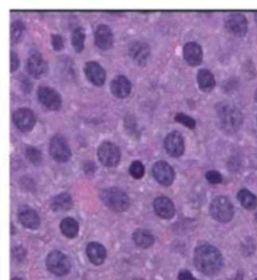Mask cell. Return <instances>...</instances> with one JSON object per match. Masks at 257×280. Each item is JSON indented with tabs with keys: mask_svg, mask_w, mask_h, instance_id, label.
Segmentation results:
<instances>
[{
	"mask_svg": "<svg viewBox=\"0 0 257 280\" xmlns=\"http://www.w3.org/2000/svg\"><path fill=\"white\" fill-rule=\"evenodd\" d=\"M194 264L205 275H216L222 267V255L216 246L207 243L200 244L195 250Z\"/></svg>",
	"mask_w": 257,
	"mask_h": 280,
	"instance_id": "cell-1",
	"label": "cell"
},
{
	"mask_svg": "<svg viewBox=\"0 0 257 280\" xmlns=\"http://www.w3.org/2000/svg\"><path fill=\"white\" fill-rule=\"evenodd\" d=\"M217 119L221 130L227 134L237 133L243 124V115L236 106L222 102L217 105Z\"/></svg>",
	"mask_w": 257,
	"mask_h": 280,
	"instance_id": "cell-2",
	"label": "cell"
},
{
	"mask_svg": "<svg viewBox=\"0 0 257 280\" xmlns=\"http://www.w3.org/2000/svg\"><path fill=\"white\" fill-rule=\"evenodd\" d=\"M101 199L105 206L115 212H123L129 208V197L124 190L119 187H109L101 194Z\"/></svg>",
	"mask_w": 257,
	"mask_h": 280,
	"instance_id": "cell-3",
	"label": "cell"
},
{
	"mask_svg": "<svg viewBox=\"0 0 257 280\" xmlns=\"http://www.w3.org/2000/svg\"><path fill=\"white\" fill-rule=\"evenodd\" d=\"M209 211L211 217L216 221L222 223L231 221L234 215V209L231 201L225 196H218L212 200L209 207Z\"/></svg>",
	"mask_w": 257,
	"mask_h": 280,
	"instance_id": "cell-4",
	"label": "cell"
},
{
	"mask_svg": "<svg viewBox=\"0 0 257 280\" xmlns=\"http://www.w3.org/2000/svg\"><path fill=\"white\" fill-rule=\"evenodd\" d=\"M48 271L56 276H65L70 271V262L64 253L59 251H53L46 260Z\"/></svg>",
	"mask_w": 257,
	"mask_h": 280,
	"instance_id": "cell-5",
	"label": "cell"
},
{
	"mask_svg": "<svg viewBox=\"0 0 257 280\" xmlns=\"http://www.w3.org/2000/svg\"><path fill=\"white\" fill-rule=\"evenodd\" d=\"M98 158L104 166L114 167L121 160V150L115 143L104 141L98 148Z\"/></svg>",
	"mask_w": 257,
	"mask_h": 280,
	"instance_id": "cell-6",
	"label": "cell"
},
{
	"mask_svg": "<svg viewBox=\"0 0 257 280\" xmlns=\"http://www.w3.org/2000/svg\"><path fill=\"white\" fill-rule=\"evenodd\" d=\"M49 152L57 162H67L71 158V150L67 140L60 135H56L51 140Z\"/></svg>",
	"mask_w": 257,
	"mask_h": 280,
	"instance_id": "cell-7",
	"label": "cell"
},
{
	"mask_svg": "<svg viewBox=\"0 0 257 280\" xmlns=\"http://www.w3.org/2000/svg\"><path fill=\"white\" fill-rule=\"evenodd\" d=\"M152 174L155 181L163 186H170L174 181V170L165 161L155 162L152 167Z\"/></svg>",
	"mask_w": 257,
	"mask_h": 280,
	"instance_id": "cell-8",
	"label": "cell"
},
{
	"mask_svg": "<svg viewBox=\"0 0 257 280\" xmlns=\"http://www.w3.org/2000/svg\"><path fill=\"white\" fill-rule=\"evenodd\" d=\"M13 123L18 130L21 132L27 133L33 130V127L35 126L36 117L35 114L29 109H19L13 113Z\"/></svg>",
	"mask_w": 257,
	"mask_h": 280,
	"instance_id": "cell-9",
	"label": "cell"
},
{
	"mask_svg": "<svg viewBox=\"0 0 257 280\" xmlns=\"http://www.w3.org/2000/svg\"><path fill=\"white\" fill-rule=\"evenodd\" d=\"M226 29L231 34L242 37L248 32V20L242 13L233 12L227 16Z\"/></svg>",
	"mask_w": 257,
	"mask_h": 280,
	"instance_id": "cell-10",
	"label": "cell"
},
{
	"mask_svg": "<svg viewBox=\"0 0 257 280\" xmlns=\"http://www.w3.org/2000/svg\"><path fill=\"white\" fill-rule=\"evenodd\" d=\"M26 70L29 74L36 79L46 76L48 72V65L38 53H32L26 60Z\"/></svg>",
	"mask_w": 257,
	"mask_h": 280,
	"instance_id": "cell-11",
	"label": "cell"
},
{
	"mask_svg": "<svg viewBox=\"0 0 257 280\" xmlns=\"http://www.w3.org/2000/svg\"><path fill=\"white\" fill-rule=\"evenodd\" d=\"M38 100L48 110L57 111L61 108V98L59 93L49 87H41L38 89Z\"/></svg>",
	"mask_w": 257,
	"mask_h": 280,
	"instance_id": "cell-12",
	"label": "cell"
},
{
	"mask_svg": "<svg viewBox=\"0 0 257 280\" xmlns=\"http://www.w3.org/2000/svg\"><path fill=\"white\" fill-rule=\"evenodd\" d=\"M164 148L166 152L172 156H181L185 150V143H184V138L180 133L172 132L165 137L164 140Z\"/></svg>",
	"mask_w": 257,
	"mask_h": 280,
	"instance_id": "cell-13",
	"label": "cell"
},
{
	"mask_svg": "<svg viewBox=\"0 0 257 280\" xmlns=\"http://www.w3.org/2000/svg\"><path fill=\"white\" fill-rule=\"evenodd\" d=\"M18 218L22 226L27 229H32V230H35L41 225L40 216H38L34 209L29 206L20 207L18 211Z\"/></svg>",
	"mask_w": 257,
	"mask_h": 280,
	"instance_id": "cell-14",
	"label": "cell"
},
{
	"mask_svg": "<svg viewBox=\"0 0 257 280\" xmlns=\"http://www.w3.org/2000/svg\"><path fill=\"white\" fill-rule=\"evenodd\" d=\"M153 209L155 214L158 215L162 219H172L175 215V207L173 201L165 197V196H160L156 197L153 201Z\"/></svg>",
	"mask_w": 257,
	"mask_h": 280,
	"instance_id": "cell-15",
	"label": "cell"
},
{
	"mask_svg": "<svg viewBox=\"0 0 257 280\" xmlns=\"http://www.w3.org/2000/svg\"><path fill=\"white\" fill-rule=\"evenodd\" d=\"M183 57L189 66H198L203 61V49L196 42H188L184 45Z\"/></svg>",
	"mask_w": 257,
	"mask_h": 280,
	"instance_id": "cell-16",
	"label": "cell"
},
{
	"mask_svg": "<svg viewBox=\"0 0 257 280\" xmlns=\"http://www.w3.org/2000/svg\"><path fill=\"white\" fill-rule=\"evenodd\" d=\"M85 74L89 81H91L94 86H102L105 82V70L97 61H88L85 65Z\"/></svg>",
	"mask_w": 257,
	"mask_h": 280,
	"instance_id": "cell-17",
	"label": "cell"
},
{
	"mask_svg": "<svg viewBox=\"0 0 257 280\" xmlns=\"http://www.w3.org/2000/svg\"><path fill=\"white\" fill-rule=\"evenodd\" d=\"M94 40L98 47L106 50L113 45V33L106 24H100L94 32Z\"/></svg>",
	"mask_w": 257,
	"mask_h": 280,
	"instance_id": "cell-18",
	"label": "cell"
},
{
	"mask_svg": "<svg viewBox=\"0 0 257 280\" xmlns=\"http://www.w3.org/2000/svg\"><path fill=\"white\" fill-rule=\"evenodd\" d=\"M150 47L146 43L142 42H133L129 47V55L131 59L138 65H144L150 57Z\"/></svg>",
	"mask_w": 257,
	"mask_h": 280,
	"instance_id": "cell-19",
	"label": "cell"
},
{
	"mask_svg": "<svg viewBox=\"0 0 257 280\" xmlns=\"http://www.w3.org/2000/svg\"><path fill=\"white\" fill-rule=\"evenodd\" d=\"M111 90L116 98L124 99L130 94L131 83L125 76H116L111 82Z\"/></svg>",
	"mask_w": 257,
	"mask_h": 280,
	"instance_id": "cell-20",
	"label": "cell"
},
{
	"mask_svg": "<svg viewBox=\"0 0 257 280\" xmlns=\"http://www.w3.org/2000/svg\"><path fill=\"white\" fill-rule=\"evenodd\" d=\"M87 256L94 265H101L106 259V250L102 244L91 242L87 245Z\"/></svg>",
	"mask_w": 257,
	"mask_h": 280,
	"instance_id": "cell-21",
	"label": "cell"
},
{
	"mask_svg": "<svg viewBox=\"0 0 257 280\" xmlns=\"http://www.w3.org/2000/svg\"><path fill=\"white\" fill-rule=\"evenodd\" d=\"M51 206L54 211H68L74 206V201L69 194L61 193L52 199Z\"/></svg>",
	"mask_w": 257,
	"mask_h": 280,
	"instance_id": "cell-22",
	"label": "cell"
},
{
	"mask_svg": "<svg viewBox=\"0 0 257 280\" xmlns=\"http://www.w3.org/2000/svg\"><path fill=\"white\" fill-rule=\"evenodd\" d=\"M132 240L136 245L141 249H148L154 243V237L152 233L148 230H144V229H138V230L133 232Z\"/></svg>",
	"mask_w": 257,
	"mask_h": 280,
	"instance_id": "cell-23",
	"label": "cell"
},
{
	"mask_svg": "<svg viewBox=\"0 0 257 280\" xmlns=\"http://www.w3.org/2000/svg\"><path fill=\"white\" fill-rule=\"evenodd\" d=\"M197 81L200 90L209 92L216 86V80L214 75L208 69H200L197 74Z\"/></svg>",
	"mask_w": 257,
	"mask_h": 280,
	"instance_id": "cell-24",
	"label": "cell"
},
{
	"mask_svg": "<svg viewBox=\"0 0 257 280\" xmlns=\"http://www.w3.org/2000/svg\"><path fill=\"white\" fill-rule=\"evenodd\" d=\"M60 231L65 237L74 239L77 237L78 232H79V225H78V222L75 219L67 217L60 222Z\"/></svg>",
	"mask_w": 257,
	"mask_h": 280,
	"instance_id": "cell-25",
	"label": "cell"
},
{
	"mask_svg": "<svg viewBox=\"0 0 257 280\" xmlns=\"http://www.w3.org/2000/svg\"><path fill=\"white\" fill-rule=\"evenodd\" d=\"M238 199L244 208L248 210H254L257 207V197L249 189L243 188L240 190L238 193Z\"/></svg>",
	"mask_w": 257,
	"mask_h": 280,
	"instance_id": "cell-26",
	"label": "cell"
},
{
	"mask_svg": "<svg viewBox=\"0 0 257 280\" xmlns=\"http://www.w3.org/2000/svg\"><path fill=\"white\" fill-rule=\"evenodd\" d=\"M85 40H86V32L82 27H77L72 32L71 43L77 53H81L85 48Z\"/></svg>",
	"mask_w": 257,
	"mask_h": 280,
	"instance_id": "cell-27",
	"label": "cell"
},
{
	"mask_svg": "<svg viewBox=\"0 0 257 280\" xmlns=\"http://www.w3.org/2000/svg\"><path fill=\"white\" fill-rule=\"evenodd\" d=\"M23 32H24V24L18 20L13 21L10 26L11 42L13 44L18 43L22 38V36H23Z\"/></svg>",
	"mask_w": 257,
	"mask_h": 280,
	"instance_id": "cell-28",
	"label": "cell"
},
{
	"mask_svg": "<svg viewBox=\"0 0 257 280\" xmlns=\"http://www.w3.org/2000/svg\"><path fill=\"white\" fill-rule=\"evenodd\" d=\"M25 156L33 164H38L42 160L41 151L35 147H32V145H27L25 148Z\"/></svg>",
	"mask_w": 257,
	"mask_h": 280,
	"instance_id": "cell-29",
	"label": "cell"
},
{
	"mask_svg": "<svg viewBox=\"0 0 257 280\" xmlns=\"http://www.w3.org/2000/svg\"><path fill=\"white\" fill-rule=\"evenodd\" d=\"M129 173L130 175L136 178V180H139L144 175V166L141 163L140 161H133L132 163L129 166Z\"/></svg>",
	"mask_w": 257,
	"mask_h": 280,
	"instance_id": "cell-30",
	"label": "cell"
},
{
	"mask_svg": "<svg viewBox=\"0 0 257 280\" xmlns=\"http://www.w3.org/2000/svg\"><path fill=\"white\" fill-rule=\"evenodd\" d=\"M175 121L178 122V123H181V124L184 125V126L191 128V130H194V128L196 127V121L192 119L191 116H188V115L184 114V113L176 114Z\"/></svg>",
	"mask_w": 257,
	"mask_h": 280,
	"instance_id": "cell-31",
	"label": "cell"
},
{
	"mask_svg": "<svg viewBox=\"0 0 257 280\" xmlns=\"http://www.w3.org/2000/svg\"><path fill=\"white\" fill-rule=\"evenodd\" d=\"M206 180L210 184H220L222 182V175L217 171H208L206 173Z\"/></svg>",
	"mask_w": 257,
	"mask_h": 280,
	"instance_id": "cell-32",
	"label": "cell"
},
{
	"mask_svg": "<svg viewBox=\"0 0 257 280\" xmlns=\"http://www.w3.org/2000/svg\"><path fill=\"white\" fill-rule=\"evenodd\" d=\"M51 41H52V46L56 50H60L64 47V40L59 34H53Z\"/></svg>",
	"mask_w": 257,
	"mask_h": 280,
	"instance_id": "cell-33",
	"label": "cell"
},
{
	"mask_svg": "<svg viewBox=\"0 0 257 280\" xmlns=\"http://www.w3.org/2000/svg\"><path fill=\"white\" fill-rule=\"evenodd\" d=\"M10 65H11V70H10L11 72H14L16 69H18V67L20 65L19 57L13 52L10 53Z\"/></svg>",
	"mask_w": 257,
	"mask_h": 280,
	"instance_id": "cell-34",
	"label": "cell"
},
{
	"mask_svg": "<svg viewBox=\"0 0 257 280\" xmlns=\"http://www.w3.org/2000/svg\"><path fill=\"white\" fill-rule=\"evenodd\" d=\"M178 280H196L195 277L192 275L191 272L188 271H182L178 274Z\"/></svg>",
	"mask_w": 257,
	"mask_h": 280,
	"instance_id": "cell-35",
	"label": "cell"
},
{
	"mask_svg": "<svg viewBox=\"0 0 257 280\" xmlns=\"http://www.w3.org/2000/svg\"><path fill=\"white\" fill-rule=\"evenodd\" d=\"M94 170H96V166H94L93 162H87L86 165H85V171H86L87 174H89V175L93 174Z\"/></svg>",
	"mask_w": 257,
	"mask_h": 280,
	"instance_id": "cell-36",
	"label": "cell"
},
{
	"mask_svg": "<svg viewBox=\"0 0 257 280\" xmlns=\"http://www.w3.org/2000/svg\"><path fill=\"white\" fill-rule=\"evenodd\" d=\"M255 20H256V22H257V12L255 13Z\"/></svg>",
	"mask_w": 257,
	"mask_h": 280,
	"instance_id": "cell-37",
	"label": "cell"
},
{
	"mask_svg": "<svg viewBox=\"0 0 257 280\" xmlns=\"http://www.w3.org/2000/svg\"><path fill=\"white\" fill-rule=\"evenodd\" d=\"M12 280H22V279H20V278H13Z\"/></svg>",
	"mask_w": 257,
	"mask_h": 280,
	"instance_id": "cell-38",
	"label": "cell"
},
{
	"mask_svg": "<svg viewBox=\"0 0 257 280\" xmlns=\"http://www.w3.org/2000/svg\"><path fill=\"white\" fill-rule=\"evenodd\" d=\"M255 99H256V101H257V91H256V93H255Z\"/></svg>",
	"mask_w": 257,
	"mask_h": 280,
	"instance_id": "cell-39",
	"label": "cell"
},
{
	"mask_svg": "<svg viewBox=\"0 0 257 280\" xmlns=\"http://www.w3.org/2000/svg\"><path fill=\"white\" fill-rule=\"evenodd\" d=\"M255 220H256V222H257V214L255 215Z\"/></svg>",
	"mask_w": 257,
	"mask_h": 280,
	"instance_id": "cell-40",
	"label": "cell"
},
{
	"mask_svg": "<svg viewBox=\"0 0 257 280\" xmlns=\"http://www.w3.org/2000/svg\"><path fill=\"white\" fill-rule=\"evenodd\" d=\"M135 280H142V279H135Z\"/></svg>",
	"mask_w": 257,
	"mask_h": 280,
	"instance_id": "cell-41",
	"label": "cell"
},
{
	"mask_svg": "<svg viewBox=\"0 0 257 280\" xmlns=\"http://www.w3.org/2000/svg\"><path fill=\"white\" fill-rule=\"evenodd\" d=\"M255 280H257V279H255Z\"/></svg>",
	"mask_w": 257,
	"mask_h": 280,
	"instance_id": "cell-42",
	"label": "cell"
}]
</instances>
